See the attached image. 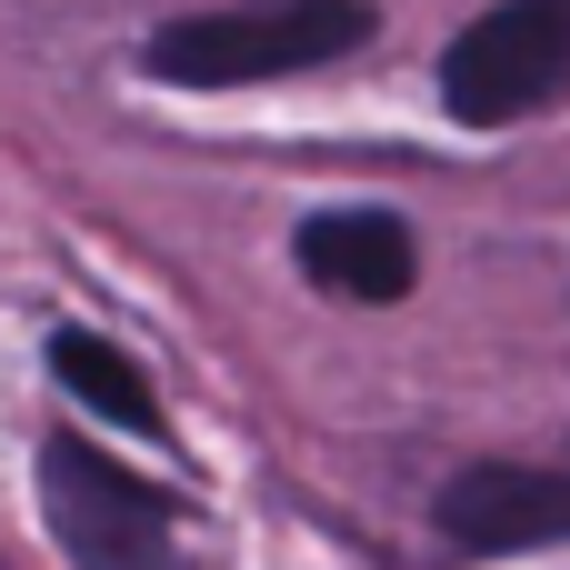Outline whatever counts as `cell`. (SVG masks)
<instances>
[{
    "label": "cell",
    "mask_w": 570,
    "mask_h": 570,
    "mask_svg": "<svg viewBox=\"0 0 570 570\" xmlns=\"http://www.w3.org/2000/svg\"><path fill=\"white\" fill-rule=\"evenodd\" d=\"M291 261H301L331 301H401V291L421 281V240H411V220H401V210H371V200H351V210H311V220L291 230Z\"/></svg>",
    "instance_id": "obj_5"
},
{
    "label": "cell",
    "mask_w": 570,
    "mask_h": 570,
    "mask_svg": "<svg viewBox=\"0 0 570 570\" xmlns=\"http://www.w3.org/2000/svg\"><path fill=\"white\" fill-rule=\"evenodd\" d=\"M431 511H441V531H451L461 551H481V561H501V551H551V541H570V471L471 461V471L441 481Z\"/></svg>",
    "instance_id": "obj_4"
},
{
    "label": "cell",
    "mask_w": 570,
    "mask_h": 570,
    "mask_svg": "<svg viewBox=\"0 0 570 570\" xmlns=\"http://www.w3.org/2000/svg\"><path fill=\"white\" fill-rule=\"evenodd\" d=\"M40 511H50V541L70 551V570H190L180 531H170L180 511L70 431L40 441Z\"/></svg>",
    "instance_id": "obj_2"
},
{
    "label": "cell",
    "mask_w": 570,
    "mask_h": 570,
    "mask_svg": "<svg viewBox=\"0 0 570 570\" xmlns=\"http://www.w3.org/2000/svg\"><path fill=\"white\" fill-rule=\"evenodd\" d=\"M371 50V0H240V10H190L140 40V70L170 90H261L301 80Z\"/></svg>",
    "instance_id": "obj_1"
},
{
    "label": "cell",
    "mask_w": 570,
    "mask_h": 570,
    "mask_svg": "<svg viewBox=\"0 0 570 570\" xmlns=\"http://www.w3.org/2000/svg\"><path fill=\"white\" fill-rule=\"evenodd\" d=\"M570 90V0H491L441 50V100L461 130H501Z\"/></svg>",
    "instance_id": "obj_3"
},
{
    "label": "cell",
    "mask_w": 570,
    "mask_h": 570,
    "mask_svg": "<svg viewBox=\"0 0 570 570\" xmlns=\"http://www.w3.org/2000/svg\"><path fill=\"white\" fill-rule=\"evenodd\" d=\"M50 381H60L80 411H100V421L150 431V441H160V401H150L140 361H130V351H110L100 331H50Z\"/></svg>",
    "instance_id": "obj_6"
}]
</instances>
